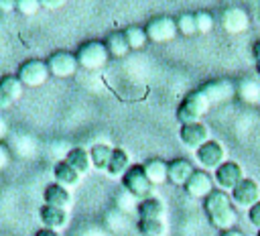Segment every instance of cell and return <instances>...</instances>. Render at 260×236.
Masks as SVG:
<instances>
[{
  "instance_id": "obj_28",
  "label": "cell",
  "mask_w": 260,
  "mask_h": 236,
  "mask_svg": "<svg viewBox=\"0 0 260 236\" xmlns=\"http://www.w3.org/2000/svg\"><path fill=\"white\" fill-rule=\"evenodd\" d=\"M140 236H165V220H138Z\"/></svg>"
},
{
  "instance_id": "obj_2",
  "label": "cell",
  "mask_w": 260,
  "mask_h": 236,
  "mask_svg": "<svg viewBox=\"0 0 260 236\" xmlns=\"http://www.w3.org/2000/svg\"><path fill=\"white\" fill-rule=\"evenodd\" d=\"M209 100L205 98V94L201 92V90H193V92H189L183 100H181V104H179V108H177V120L181 122V126L183 124H193V122H201V118L207 114V110H209Z\"/></svg>"
},
{
  "instance_id": "obj_30",
  "label": "cell",
  "mask_w": 260,
  "mask_h": 236,
  "mask_svg": "<svg viewBox=\"0 0 260 236\" xmlns=\"http://www.w3.org/2000/svg\"><path fill=\"white\" fill-rule=\"evenodd\" d=\"M193 16H195L197 33H209V31L213 28V24H215L213 14L207 12V10H197V12H193Z\"/></svg>"
},
{
  "instance_id": "obj_27",
  "label": "cell",
  "mask_w": 260,
  "mask_h": 236,
  "mask_svg": "<svg viewBox=\"0 0 260 236\" xmlns=\"http://www.w3.org/2000/svg\"><path fill=\"white\" fill-rule=\"evenodd\" d=\"M124 37H126L130 49H142V47L148 43L146 31H144L142 26H126V28H124Z\"/></svg>"
},
{
  "instance_id": "obj_16",
  "label": "cell",
  "mask_w": 260,
  "mask_h": 236,
  "mask_svg": "<svg viewBox=\"0 0 260 236\" xmlns=\"http://www.w3.org/2000/svg\"><path fill=\"white\" fill-rule=\"evenodd\" d=\"M39 216H41V222L45 228L49 230H61L67 226L69 222V214L67 210H61V208H53V205H41L39 210Z\"/></svg>"
},
{
  "instance_id": "obj_32",
  "label": "cell",
  "mask_w": 260,
  "mask_h": 236,
  "mask_svg": "<svg viewBox=\"0 0 260 236\" xmlns=\"http://www.w3.org/2000/svg\"><path fill=\"white\" fill-rule=\"evenodd\" d=\"M248 220H250V224H252L254 228L260 230V201L248 210Z\"/></svg>"
},
{
  "instance_id": "obj_31",
  "label": "cell",
  "mask_w": 260,
  "mask_h": 236,
  "mask_svg": "<svg viewBox=\"0 0 260 236\" xmlns=\"http://www.w3.org/2000/svg\"><path fill=\"white\" fill-rule=\"evenodd\" d=\"M16 10H18L20 14L30 16V14H35L37 10H41V2H39V0H16Z\"/></svg>"
},
{
  "instance_id": "obj_9",
  "label": "cell",
  "mask_w": 260,
  "mask_h": 236,
  "mask_svg": "<svg viewBox=\"0 0 260 236\" xmlns=\"http://www.w3.org/2000/svg\"><path fill=\"white\" fill-rule=\"evenodd\" d=\"M179 138L181 142L191 149V151H199L205 142H209V126L203 122H193V124H183L179 128Z\"/></svg>"
},
{
  "instance_id": "obj_23",
  "label": "cell",
  "mask_w": 260,
  "mask_h": 236,
  "mask_svg": "<svg viewBox=\"0 0 260 236\" xmlns=\"http://www.w3.org/2000/svg\"><path fill=\"white\" fill-rule=\"evenodd\" d=\"M142 167H144V173L152 185H160V183L169 181V163H165L160 159H150Z\"/></svg>"
},
{
  "instance_id": "obj_39",
  "label": "cell",
  "mask_w": 260,
  "mask_h": 236,
  "mask_svg": "<svg viewBox=\"0 0 260 236\" xmlns=\"http://www.w3.org/2000/svg\"><path fill=\"white\" fill-rule=\"evenodd\" d=\"M6 132H8V126H6V120L0 116V140L6 136Z\"/></svg>"
},
{
  "instance_id": "obj_4",
  "label": "cell",
  "mask_w": 260,
  "mask_h": 236,
  "mask_svg": "<svg viewBox=\"0 0 260 236\" xmlns=\"http://www.w3.org/2000/svg\"><path fill=\"white\" fill-rule=\"evenodd\" d=\"M122 185H124V189H126L132 197H136L138 201H142V199H146V197H152V191H154V185H152L150 179L146 177L142 165H132V167L126 171V175L122 177Z\"/></svg>"
},
{
  "instance_id": "obj_21",
  "label": "cell",
  "mask_w": 260,
  "mask_h": 236,
  "mask_svg": "<svg viewBox=\"0 0 260 236\" xmlns=\"http://www.w3.org/2000/svg\"><path fill=\"white\" fill-rule=\"evenodd\" d=\"M65 161L79 173V175H85L93 165H91V157H89V151L83 149V146H73L67 151L65 155Z\"/></svg>"
},
{
  "instance_id": "obj_13",
  "label": "cell",
  "mask_w": 260,
  "mask_h": 236,
  "mask_svg": "<svg viewBox=\"0 0 260 236\" xmlns=\"http://www.w3.org/2000/svg\"><path fill=\"white\" fill-rule=\"evenodd\" d=\"M183 189L187 191V195H191L195 199H205L213 191V179L205 171H195L191 175V179L183 185Z\"/></svg>"
},
{
  "instance_id": "obj_11",
  "label": "cell",
  "mask_w": 260,
  "mask_h": 236,
  "mask_svg": "<svg viewBox=\"0 0 260 236\" xmlns=\"http://www.w3.org/2000/svg\"><path fill=\"white\" fill-rule=\"evenodd\" d=\"M213 179H215V183L219 185V189H234L240 181H244L246 179V175H244V169H242V165L240 163H236V161H225L221 167H217L215 171H213Z\"/></svg>"
},
{
  "instance_id": "obj_37",
  "label": "cell",
  "mask_w": 260,
  "mask_h": 236,
  "mask_svg": "<svg viewBox=\"0 0 260 236\" xmlns=\"http://www.w3.org/2000/svg\"><path fill=\"white\" fill-rule=\"evenodd\" d=\"M221 236H246L242 230H238V228H232V230H225V232H221Z\"/></svg>"
},
{
  "instance_id": "obj_26",
  "label": "cell",
  "mask_w": 260,
  "mask_h": 236,
  "mask_svg": "<svg viewBox=\"0 0 260 236\" xmlns=\"http://www.w3.org/2000/svg\"><path fill=\"white\" fill-rule=\"evenodd\" d=\"M236 94L244 100V102H260V85L254 83L252 79H242L236 87Z\"/></svg>"
},
{
  "instance_id": "obj_25",
  "label": "cell",
  "mask_w": 260,
  "mask_h": 236,
  "mask_svg": "<svg viewBox=\"0 0 260 236\" xmlns=\"http://www.w3.org/2000/svg\"><path fill=\"white\" fill-rule=\"evenodd\" d=\"M112 153H114V149L112 146H108L106 142H98V144H93L91 149H89V157H91V165L95 167V169H108V165H110V159H112Z\"/></svg>"
},
{
  "instance_id": "obj_17",
  "label": "cell",
  "mask_w": 260,
  "mask_h": 236,
  "mask_svg": "<svg viewBox=\"0 0 260 236\" xmlns=\"http://www.w3.org/2000/svg\"><path fill=\"white\" fill-rule=\"evenodd\" d=\"M195 171L197 169L193 167V163L189 159H183V157L173 159L169 163V181L175 183V185H185Z\"/></svg>"
},
{
  "instance_id": "obj_38",
  "label": "cell",
  "mask_w": 260,
  "mask_h": 236,
  "mask_svg": "<svg viewBox=\"0 0 260 236\" xmlns=\"http://www.w3.org/2000/svg\"><path fill=\"white\" fill-rule=\"evenodd\" d=\"M35 236H59V234H57L55 230H49V228H41V230H39Z\"/></svg>"
},
{
  "instance_id": "obj_1",
  "label": "cell",
  "mask_w": 260,
  "mask_h": 236,
  "mask_svg": "<svg viewBox=\"0 0 260 236\" xmlns=\"http://www.w3.org/2000/svg\"><path fill=\"white\" fill-rule=\"evenodd\" d=\"M203 210L209 218V222L219 228L221 232L236 228L238 222V214L234 208L232 197L223 191V189H213L205 199H203Z\"/></svg>"
},
{
  "instance_id": "obj_34",
  "label": "cell",
  "mask_w": 260,
  "mask_h": 236,
  "mask_svg": "<svg viewBox=\"0 0 260 236\" xmlns=\"http://www.w3.org/2000/svg\"><path fill=\"white\" fill-rule=\"evenodd\" d=\"M16 10V0H0V12H12Z\"/></svg>"
},
{
  "instance_id": "obj_36",
  "label": "cell",
  "mask_w": 260,
  "mask_h": 236,
  "mask_svg": "<svg viewBox=\"0 0 260 236\" xmlns=\"http://www.w3.org/2000/svg\"><path fill=\"white\" fill-rule=\"evenodd\" d=\"M61 4H63L61 0H57V2H55V0H41V6H49V8H57V6H61Z\"/></svg>"
},
{
  "instance_id": "obj_29",
  "label": "cell",
  "mask_w": 260,
  "mask_h": 236,
  "mask_svg": "<svg viewBox=\"0 0 260 236\" xmlns=\"http://www.w3.org/2000/svg\"><path fill=\"white\" fill-rule=\"evenodd\" d=\"M175 22H177V31H179L181 35H185V37H191V35L197 33L193 12H183V14H179V16L175 18Z\"/></svg>"
},
{
  "instance_id": "obj_22",
  "label": "cell",
  "mask_w": 260,
  "mask_h": 236,
  "mask_svg": "<svg viewBox=\"0 0 260 236\" xmlns=\"http://www.w3.org/2000/svg\"><path fill=\"white\" fill-rule=\"evenodd\" d=\"M130 167H132V165H130V157H128V153H126L124 149H114L112 159H110V165H108L106 171H108L110 177H114V179L120 177V179H122Z\"/></svg>"
},
{
  "instance_id": "obj_7",
  "label": "cell",
  "mask_w": 260,
  "mask_h": 236,
  "mask_svg": "<svg viewBox=\"0 0 260 236\" xmlns=\"http://www.w3.org/2000/svg\"><path fill=\"white\" fill-rule=\"evenodd\" d=\"M144 31H146V37H148L150 43H167V41H173L175 35L179 33L177 31V22L171 16H154V18H150L146 22Z\"/></svg>"
},
{
  "instance_id": "obj_12",
  "label": "cell",
  "mask_w": 260,
  "mask_h": 236,
  "mask_svg": "<svg viewBox=\"0 0 260 236\" xmlns=\"http://www.w3.org/2000/svg\"><path fill=\"white\" fill-rule=\"evenodd\" d=\"M195 157H197V161H199V165H201L203 169L215 171L217 167H221V165L225 163V149H223L217 140H209V142H205V144L195 153Z\"/></svg>"
},
{
  "instance_id": "obj_40",
  "label": "cell",
  "mask_w": 260,
  "mask_h": 236,
  "mask_svg": "<svg viewBox=\"0 0 260 236\" xmlns=\"http://www.w3.org/2000/svg\"><path fill=\"white\" fill-rule=\"evenodd\" d=\"M256 236H260V230H258V234H256Z\"/></svg>"
},
{
  "instance_id": "obj_10",
  "label": "cell",
  "mask_w": 260,
  "mask_h": 236,
  "mask_svg": "<svg viewBox=\"0 0 260 236\" xmlns=\"http://www.w3.org/2000/svg\"><path fill=\"white\" fill-rule=\"evenodd\" d=\"M219 24L225 33L230 35H238V33H244L250 24V16L244 8L240 6H228L221 10L219 14Z\"/></svg>"
},
{
  "instance_id": "obj_35",
  "label": "cell",
  "mask_w": 260,
  "mask_h": 236,
  "mask_svg": "<svg viewBox=\"0 0 260 236\" xmlns=\"http://www.w3.org/2000/svg\"><path fill=\"white\" fill-rule=\"evenodd\" d=\"M8 161H10V155H8V149L0 142V169H4L6 165H8Z\"/></svg>"
},
{
  "instance_id": "obj_6",
  "label": "cell",
  "mask_w": 260,
  "mask_h": 236,
  "mask_svg": "<svg viewBox=\"0 0 260 236\" xmlns=\"http://www.w3.org/2000/svg\"><path fill=\"white\" fill-rule=\"evenodd\" d=\"M232 201L236 208H242V210H250L252 205H256L260 201V183L256 179H250L246 177L244 181H240L232 193H230Z\"/></svg>"
},
{
  "instance_id": "obj_5",
  "label": "cell",
  "mask_w": 260,
  "mask_h": 236,
  "mask_svg": "<svg viewBox=\"0 0 260 236\" xmlns=\"http://www.w3.org/2000/svg\"><path fill=\"white\" fill-rule=\"evenodd\" d=\"M16 77L22 83V87L24 85L26 87H39L51 77V73H49L47 61H43V59H26L24 63L18 65Z\"/></svg>"
},
{
  "instance_id": "obj_20",
  "label": "cell",
  "mask_w": 260,
  "mask_h": 236,
  "mask_svg": "<svg viewBox=\"0 0 260 236\" xmlns=\"http://www.w3.org/2000/svg\"><path fill=\"white\" fill-rule=\"evenodd\" d=\"M53 175H55V183H59V185H63V187H75L77 183H79V179H81V175L65 161V159H61V161H57L55 163V167H53Z\"/></svg>"
},
{
  "instance_id": "obj_14",
  "label": "cell",
  "mask_w": 260,
  "mask_h": 236,
  "mask_svg": "<svg viewBox=\"0 0 260 236\" xmlns=\"http://www.w3.org/2000/svg\"><path fill=\"white\" fill-rule=\"evenodd\" d=\"M22 94V83L16 75H2L0 77V110L12 106Z\"/></svg>"
},
{
  "instance_id": "obj_19",
  "label": "cell",
  "mask_w": 260,
  "mask_h": 236,
  "mask_svg": "<svg viewBox=\"0 0 260 236\" xmlns=\"http://www.w3.org/2000/svg\"><path fill=\"white\" fill-rule=\"evenodd\" d=\"M138 220H165V203L158 197H146L136 205Z\"/></svg>"
},
{
  "instance_id": "obj_15",
  "label": "cell",
  "mask_w": 260,
  "mask_h": 236,
  "mask_svg": "<svg viewBox=\"0 0 260 236\" xmlns=\"http://www.w3.org/2000/svg\"><path fill=\"white\" fill-rule=\"evenodd\" d=\"M201 92L205 94V98L209 100V104H213V102H225V100H230L236 94V87L228 79H213V81L203 83Z\"/></svg>"
},
{
  "instance_id": "obj_33",
  "label": "cell",
  "mask_w": 260,
  "mask_h": 236,
  "mask_svg": "<svg viewBox=\"0 0 260 236\" xmlns=\"http://www.w3.org/2000/svg\"><path fill=\"white\" fill-rule=\"evenodd\" d=\"M252 55H254V67H256V73L260 75V39L252 45Z\"/></svg>"
},
{
  "instance_id": "obj_3",
  "label": "cell",
  "mask_w": 260,
  "mask_h": 236,
  "mask_svg": "<svg viewBox=\"0 0 260 236\" xmlns=\"http://www.w3.org/2000/svg\"><path fill=\"white\" fill-rule=\"evenodd\" d=\"M75 57H77L79 67L93 71V69H102V67L108 63L110 53H108L104 41H95V39H93V41L81 43V45L77 47V51H75Z\"/></svg>"
},
{
  "instance_id": "obj_24",
  "label": "cell",
  "mask_w": 260,
  "mask_h": 236,
  "mask_svg": "<svg viewBox=\"0 0 260 236\" xmlns=\"http://www.w3.org/2000/svg\"><path fill=\"white\" fill-rule=\"evenodd\" d=\"M104 43H106V49H108L110 57H124L130 51V45L124 37V31H116V33L108 35V39Z\"/></svg>"
},
{
  "instance_id": "obj_8",
  "label": "cell",
  "mask_w": 260,
  "mask_h": 236,
  "mask_svg": "<svg viewBox=\"0 0 260 236\" xmlns=\"http://www.w3.org/2000/svg\"><path fill=\"white\" fill-rule=\"evenodd\" d=\"M47 67H49V73L55 75V77H71L77 71L79 63H77L75 53L55 51L47 57Z\"/></svg>"
},
{
  "instance_id": "obj_18",
  "label": "cell",
  "mask_w": 260,
  "mask_h": 236,
  "mask_svg": "<svg viewBox=\"0 0 260 236\" xmlns=\"http://www.w3.org/2000/svg\"><path fill=\"white\" fill-rule=\"evenodd\" d=\"M43 201L45 205H53V208H61V210H67L71 205V193L67 187L59 185V183H51L45 187L43 191Z\"/></svg>"
}]
</instances>
